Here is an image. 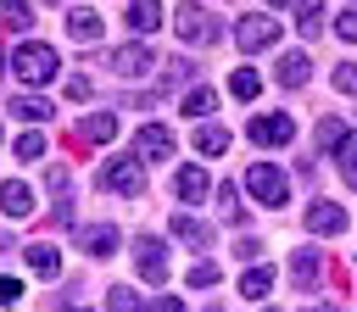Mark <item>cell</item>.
I'll list each match as a JSON object with an SVG mask.
<instances>
[{"label":"cell","mask_w":357,"mask_h":312,"mask_svg":"<svg viewBox=\"0 0 357 312\" xmlns=\"http://www.w3.org/2000/svg\"><path fill=\"white\" fill-rule=\"evenodd\" d=\"M0 67H6V61H0Z\"/></svg>","instance_id":"39"},{"label":"cell","mask_w":357,"mask_h":312,"mask_svg":"<svg viewBox=\"0 0 357 312\" xmlns=\"http://www.w3.org/2000/svg\"><path fill=\"white\" fill-rule=\"evenodd\" d=\"M212 279H218V262H195L190 267V284H212Z\"/></svg>","instance_id":"33"},{"label":"cell","mask_w":357,"mask_h":312,"mask_svg":"<svg viewBox=\"0 0 357 312\" xmlns=\"http://www.w3.org/2000/svg\"><path fill=\"white\" fill-rule=\"evenodd\" d=\"M273 290V267H251L245 279H240V295H251V301H262Z\"/></svg>","instance_id":"20"},{"label":"cell","mask_w":357,"mask_h":312,"mask_svg":"<svg viewBox=\"0 0 357 312\" xmlns=\"http://www.w3.org/2000/svg\"><path fill=\"white\" fill-rule=\"evenodd\" d=\"M78 134H84V139H95V145H106V139L117 134V117H106V111H95V117H84V123H78Z\"/></svg>","instance_id":"17"},{"label":"cell","mask_w":357,"mask_h":312,"mask_svg":"<svg viewBox=\"0 0 357 312\" xmlns=\"http://www.w3.org/2000/svg\"><path fill=\"white\" fill-rule=\"evenodd\" d=\"M0 212H6V217H28V212H33V195H28V184L6 178V184H0Z\"/></svg>","instance_id":"11"},{"label":"cell","mask_w":357,"mask_h":312,"mask_svg":"<svg viewBox=\"0 0 357 312\" xmlns=\"http://www.w3.org/2000/svg\"><path fill=\"white\" fill-rule=\"evenodd\" d=\"M11 67H17V78H22V84H50L61 61H56V50H50V45H39V39H22V45L11 50Z\"/></svg>","instance_id":"1"},{"label":"cell","mask_w":357,"mask_h":312,"mask_svg":"<svg viewBox=\"0 0 357 312\" xmlns=\"http://www.w3.org/2000/svg\"><path fill=\"white\" fill-rule=\"evenodd\" d=\"M67 33H73L78 45H95V39H100V17L78 6V11H67Z\"/></svg>","instance_id":"13"},{"label":"cell","mask_w":357,"mask_h":312,"mask_svg":"<svg viewBox=\"0 0 357 312\" xmlns=\"http://www.w3.org/2000/svg\"><path fill=\"white\" fill-rule=\"evenodd\" d=\"M273 39H279V22L273 17H240V28H234V45L240 50H262Z\"/></svg>","instance_id":"3"},{"label":"cell","mask_w":357,"mask_h":312,"mask_svg":"<svg viewBox=\"0 0 357 312\" xmlns=\"http://www.w3.org/2000/svg\"><path fill=\"white\" fill-rule=\"evenodd\" d=\"M268 312H273V306H268Z\"/></svg>","instance_id":"38"},{"label":"cell","mask_w":357,"mask_h":312,"mask_svg":"<svg viewBox=\"0 0 357 312\" xmlns=\"http://www.w3.org/2000/svg\"><path fill=\"white\" fill-rule=\"evenodd\" d=\"M173 195H178L184 206H195V201L206 195V173H201V167H178V178H173Z\"/></svg>","instance_id":"12"},{"label":"cell","mask_w":357,"mask_h":312,"mask_svg":"<svg viewBox=\"0 0 357 312\" xmlns=\"http://www.w3.org/2000/svg\"><path fill=\"white\" fill-rule=\"evenodd\" d=\"M195 145H201L206 156H218V150H229V128H201V134H195Z\"/></svg>","instance_id":"25"},{"label":"cell","mask_w":357,"mask_h":312,"mask_svg":"<svg viewBox=\"0 0 357 312\" xmlns=\"http://www.w3.org/2000/svg\"><path fill=\"white\" fill-rule=\"evenodd\" d=\"M340 167H346V178L357 184V139H351V134L340 139Z\"/></svg>","instance_id":"29"},{"label":"cell","mask_w":357,"mask_h":312,"mask_svg":"<svg viewBox=\"0 0 357 312\" xmlns=\"http://www.w3.org/2000/svg\"><path fill=\"white\" fill-rule=\"evenodd\" d=\"M134 262H139V279H145V284H162V279H167V256H162L156 240H139V245H134Z\"/></svg>","instance_id":"8"},{"label":"cell","mask_w":357,"mask_h":312,"mask_svg":"<svg viewBox=\"0 0 357 312\" xmlns=\"http://www.w3.org/2000/svg\"><path fill=\"white\" fill-rule=\"evenodd\" d=\"M134 156H139V162H162V156H173V134H167L162 123H145V128L134 134Z\"/></svg>","instance_id":"4"},{"label":"cell","mask_w":357,"mask_h":312,"mask_svg":"<svg viewBox=\"0 0 357 312\" xmlns=\"http://www.w3.org/2000/svg\"><path fill=\"white\" fill-rule=\"evenodd\" d=\"M307 228H312V234H340V228H346V212H340L335 201H312V206H307Z\"/></svg>","instance_id":"9"},{"label":"cell","mask_w":357,"mask_h":312,"mask_svg":"<svg viewBox=\"0 0 357 312\" xmlns=\"http://www.w3.org/2000/svg\"><path fill=\"white\" fill-rule=\"evenodd\" d=\"M229 89H234L240 100H251V95L262 89V78H257V67H234V78H229Z\"/></svg>","instance_id":"22"},{"label":"cell","mask_w":357,"mask_h":312,"mask_svg":"<svg viewBox=\"0 0 357 312\" xmlns=\"http://www.w3.org/2000/svg\"><path fill=\"white\" fill-rule=\"evenodd\" d=\"M11 111H17V117H28V123H45V117H50V100H33V95H17V100H11Z\"/></svg>","instance_id":"23"},{"label":"cell","mask_w":357,"mask_h":312,"mask_svg":"<svg viewBox=\"0 0 357 312\" xmlns=\"http://www.w3.org/2000/svg\"><path fill=\"white\" fill-rule=\"evenodd\" d=\"M245 184H251V195H257L262 206H284V195H290V184H284V173H279L273 162H257V167L245 173Z\"/></svg>","instance_id":"2"},{"label":"cell","mask_w":357,"mask_h":312,"mask_svg":"<svg viewBox=\"0 0 357 312\" xmlns=\"http://www.w3.org/2000/svg\"><path fill=\"white\" fill-rule=\"evenodd\" d=\"M84 245H89V256H112V245H117V228H112V223H100V228H84Z\"/></svg>","instance_id":"19"},{"label":"cell","mask_w":357,"mask_h":312,"mask_svg":"<svg viewBox=\"0 0 357 312\" xmlns=\"http://www.w3.org/2000/svg\"><path fill=\"white\" fill-rule=\"evenodd\" d=\"M156 312H184V301H178V295H162V301H156Z\"/></svg>","instance_id":"35"},{"label":"cell","mask_w":357,"mask_h":312,"mask_svg":"<svg viewBox=\"0 0 357 312\" xmlns=\"http://www.w3.org/2000/svg\"><path fill=\"white\" fill-rule=\"evenodd\" d=\"M112 312H145L134 290H112Z\"/></svg>","instance_id":"30"},{"label":"cell","mask_w":357,"mask_h":312,"mask_svg":"<svg viewBox=\"0 0 357 312\" xmlns=\"http://www.w3.org/2000/svg\"><path fill=\"white\" fill-rule=\"evenodd\" d=\"M335 84H340L346 95H357V67H351V61H340V67H335Z\"/></svg>","instance_id":"32"},{"label":"cell","mask_w":357,"mask_h":312,"mask_svg":"<svg viewBox=\"0 0 357 312\" xmlns=\"http://www.w3.org/2000/svg\"><path fill=\"white\" fill-rule=\"evenodd\" d=\"M335 33H340L346 45H357V11H340V22H335Z\"/></svg>","instance_id":"31"},{"label":"cell","mask_w":357,"mask_h":312,"mask_svg":"<svg viewBox=\"0 0 357 312\" xmlns=\"http://www.w3.org/2000/svg\"><path fill=\"white\" fill-rule=\"evenodd\" d=\"M301 78H307V56H301V50H290V56L279 61V84H290V89H296Z\"/></svg>","instance_id":"21"},{"label":"cell","mask_w":357,"mask_h":312,"mask_svg":"<svg viewBox=\"0 0 357 312\" xmlns=\"http://www.w3.org/2000/svg\"><path fill=\"white\" fill-rule=\"evenodd\" d=\"M173 22H178V33H184L190 45H206V39L218 33V22H212L201 6H178V17H173Z\"/></svg>","instance_id":"6"},{"label":"cell","mask_w":357,"mask_h":312,"mask_svg":"<svg viewBox=\"0 0 357 312\" xmlns=\"http://www.w3.org/2000/svg\"><path fill=\"white\" fill-rule=\"evenodd\" d=\"M106 189H117V195H139V189H145V178H139V156L112 162V167H106Z\"/></svg>","instance_id":"7"},{"label":"cell","mask_w":357,"mask_h":312,"mask_svg":"<svg viewBox=\"0 0 357 312\" xmlns=\"http://www.w3.org/2000/svg\"><path fill=\"white\" fill-rule=\"evenodd\" d=\"M112 72H123V78L151 72V50H145V45H123V50H112Z\"/></svg>","instance_id":"10"},{"label":"cell","mask_w":357,"mask_h":312,"mask_svg":"<svg viewBox=\"0 0 357 312\" xmlns=\"http://www.w3.org/2000/svg\"><path fill=\"white\" fill-rule=\"evenodd\" d=\"M17 295H22V284L17 279H0V306H17Z\"/></svg>","instance_id":"34"},{"label":"cell","mask_w":357,"mask_h":312,"mask_svg":"<svg viewBox=\"0 0 357 312\" xmlns=\"http://www.w3.org/2000/svg\"><path fill=\"white\" fill-rule=\"evenodd\" d=\"M0 22H6V28H33V11H28L22 0H0Z\"/></svg>","instance_id":"24"},{"label":"cell","mask_w":357,"mask_h":312,"mask_svg":"<svg viewBox=\"0 0 357 312\" xmlns=\"http://www.w3.org/2000/svg\"><path fill=\"white\" fill-rule=\"evenodd\" d=\"M273 6H284V0H273Z\"/></svg>","instance_id":"37"},{"label":"cell","mask_w":357,"mask_h":312,"mask_svg":"<svg viewBox=\"0 0 357 312\" xmlns=\"http://www.w3.org/2000/svg\"><path fill=\"white\" fill-rule=\"evenodd\" d=\"M296 22H301V28H296L301 39H318V22H324V0H301V6H296Z\"/></svg>","instance_id":"18"},{"label":"cell","mask_w":357,"mask_h":312,"mask_svg":"<svg viewBox=\"0 0 357 312\" xmlns=\"http://www.w3.org/2000/svg\"><path fill=\"white\" fill-rule=\"evenodd\" d=\"M218 106V89H195L190 100H184V117H201V111H212Z\"/></svg>","instance_id":"27"},{"label":"cell","mask_w":357,"mask_h":312,"mask_svg":"<svg viewBox=\"0 0 357 312\" xmlns=\"http://www.w3.org/2000/svg\"><path fill=\"white\" fill-rule=\"evenodd\" d=\"M251 139H257V145H290V139H296V123H290L284 111H268V117L251 123Z\"/></svg>","instance_id":"5"},{"label":"cell","mask_w":357,"mask_h":312,"mask_svg":"<svg viewBox=\"0 0 357 312\" xmlns=\"http://www.w3.org/2000/svg\"><path fill=\"white\" fill-rule=\"evenodd\" d=\"M17 156H22V162L45 156V134H22V139H17Z\"/></svg>","instance_id":"28"},{"label":"cell","mask_w":357,"mask_h":312,"mask_svg":"<svg viewBox=\"0 0 357 312\" xmlns=\"http://www.w3.org/2000/svg\"><path fill=\"white\" fill-rule=\"evenodd\" d=\"M28 267H33L39 279H56V273H61V251H56V245H45V240H39V245H28Z\"/></svg>","instance_id":"14"},{"label":"cell","mask_w":357,"mask_h":312,"mask_svg":"<svg viewBox=\"0 0 357 312\" xmlns=\"http://www.w3.org/2000/svg\"><path fill=\"white\" fill-rule=\"evenodd\" d=\"M61 312H89V306H61Z\"/></svg>","instance_id":"36"},{"label":"cell","mask_w":357,"mask_h":312,"mask_svg":"<svg viewBox=\"0 0 357 312\" xmlns=\"http://www.w3.org/2000/svg\"><path fill=\"white\" fill-rule=\"evenodd\" d=\"M156 22H162V6L156 0H128V28L134 33H156Z\"/></svg>","instance_id":"15"},{"label":"cell","mask_w":357,"mask_h":312,"mask_svg":"<svg viewBox=\"0 0 357 312\" xmlns=\"http://www.w3.org/2000/svg\"><path fill=\"white\" fill-rule=\"evenodd\" d=\"M173 234H178L184 245H195V251H206V245H212L206 223H195V217H178V212H173Z\"/></svg>","instance_id":"16"},{"label":"cell","mask_w":357,"mask_h":312,"mask_svg":"<svg viewBox=\"0 0 357 312\" xmlns=\"http://www.w3.org/2000/svg\"><path fill=\"white\" fill-rule=\"evenodd\" d=\"M312 279H318V251H296V284L307 290Z\"/></svg>","instance_id":"26"}]
</instances>
